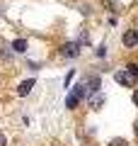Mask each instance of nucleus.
Instances as JSON below:
<instances>
[{"label": "nucleus", "mask_w": 138, "mask_h": 146, "mask_svg": "<svg viewBox=\"0 0 138 146\" xmlns=\"http://www.w3.org/2000/svg\"><path fill=\"white\" fill-rule=\"evenodd\" d=\"M85 95H87V93H85V83L75 85V90H73V93L68 95V100H66V107H70V110H73L78 102H80V98H85Z\"/></svg>", "instance_id": "obj_1"}, {"label": "nucleus", "mask_w": 138, "mask_h": 146, "mask_svg": "<svg viewBox=\"0 0 138 146\" xmlns=\"http://www.w3.org/2000/svg\"><path fill=\"white\" fill-rule=\"evenodd\" d=\"M121 42H124V46H136L138 44V29H126L124 36H121Z\"/></svg>", "instance_id": "obj_2"}, {"label": "nucleus", "mask_w": 138, "mask_h": 146, "mask_svg": "<svg viewBox=\"0 0 138 146\" xmlns=\"http://www.w3.org/2000/svg\"><path fill=\"white\" fill-rule=\"evenodd\" d=\"M114 80H116L119 85H133V83H136V78H133V76H128L126 71H119V73H114Z\"/></svg>", "instance_id": "obj_3"}, {"label": "nucleus", "mask_w": 138, "mask_h": 146, "mask_svg": "<svg viewBox=\"0 0 138 146\" xmlns=\"http://www.w3.org/2000/svg\"><path fill=\"white\" fill-rule=\"evenodd\" d=\"M104 102H107V98H104L102 93H95V98L90 100V107H92V110H102Z\"/></svg>", "instance_id": "obj_4"}, {"label": "nucleus", "mask_w": 138, "mask_h": 146, "mask_svg": "<svg viewBox=\"0 0 138 146\" xmlns=\"http://www.w3.org/2000/svg\"><path fill=\"white\" fill-rule=\"evenodd\" d=\"M61 51L63 54H66V56H70V58H75L78 56V54H80V49H78V44H63V49H61Z\"/></svg>", "instance_id": "obj_5"}, {"label": "nucleus", "mask_w": 138, "mask_h": 146, "mask_svg": "<svg viewBox=\"0 0 138 146\" xmlns=\"http://www.w3.org/2000/svg\"><path fill=\"white\" fill-rule=\"evenodd\" d=\"M32 88H34V80H24V83H20V88H17V95H29Z\"/></svg>", "instance_id": "obj_6"}, {"label": "nucleus", "mask_w": 138, "mask_h": 146, "mask_svg": "<svg viewBox=\"0 0 138 146\" xmlns=\"http://www.w3.org/2000/svg\"><path fill=\"white\" fill-rule=\"evenodd\" d=\"M12 49H15L17 54H24L27 51V39H15V42H12Z\"/></svg>", "instance_id": "obj_7"}, {"label": "nucleus", "mask_w": 138, "mask_h": 146, "mask_svg": "<svg viewBox=\"0 0 138 146\" xmlns=\"http://www.w3.org/2000/svg\"><path fill=\"white\" fill-rule=\"evenodd\" d=\"M87 88H90V93H99V78L97 76H92V78L87 80Z\"/></svg>", "instance_id": "obj_8"}, {"label": "nucleus", "mask_w": 138, "mask_h": 146, "mask_svg": "<svg viewBox=\"0 0 138 146\" xmlns=\"http://www.w3.org/2000/svg\"><path fill=\"white\" fill-rule=\"evenodd\" d=\"M126 73H128V76H133V78H138V63H128Z\"/></svg>", "instance_id": "obj_9"}, {"label": "nucleus", "mask_w": 138, "mask_h": 146, "mask_svg": "<svg viewBox=\"0 0 138 146\" xmlns=\"http://www.w3.org/2000/svg\"><path fill=\"white\" fill-rule=\"evenodd\" d=\"M109 146H128V144H126V139H114Z\"/></svg>", "instance_id": "obj_10"}, {"label": "nucleus", "mask_w": 138, "mask_h": 146, "mask_svg": "<svg viewBox=\"0 0 138 146\" xmlns=\"http://www.w3.org/2000/svg\"><path fill=\"white\" fill-rule=\"evenodd\" d=\"M0 146H7V136L3 134V131H0Z\"/></svg>", "instance_id": "obj_11"}, {"label": "nucleus", "mask_w": 138, "mask_h": 146, "mask_svg": "<svg viewBox=\"0 0 138 146\" xmlns=\"http://www.w3.org/2000/svg\"><path fill=\"white\" fill-rule=\"evenodd\" d=\"M104 54H107V46H104V44H102V46L97 49V56H104Z\"/></svg>", "instance_id": "obj_12"}, {"label": "nucleus", "mask_w": 138, "mask_h": 146, "mask_svg": "<svg viewBox=\"0 0 138 146\" xmlns=\"http://www.w3.org/2000/svg\"><path fill=\"white\" fill-rule=\"evenodd\" d=\"M133 102H136V105H138V93H133Z\"/></svg>", "instance_id": "obj_13"}, {"label": "nucleus", "mask_w": 138, "mask_h": 146, "mask_svg": "<svg viewBox=\"0 0 138 146\" xmlns=\"http://www.w3.org/2000/svg\"><path fill=\"white\" fill-rule=\"evenodd\" d=\"M136 134H138V124H136Z\"/></svg>", "instance_id": "obj_14"}]
</instances>
